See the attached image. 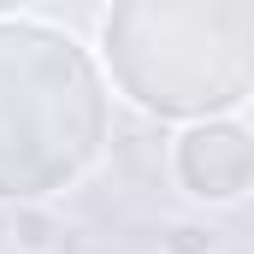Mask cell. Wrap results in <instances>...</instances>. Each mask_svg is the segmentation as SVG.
<instances>
[{
    "label": "cell",
    "instance_id": "1",
    "mask_svg": "<svg viewBox=\"0 0 254 254\" xmlns=\"http://www.w3.org/2000/svg\"><path fill=\"white\" fill-rule=\"evenodd\" d=\"M113 136L101 60L48 18H0V201L77 190Z\"/></svg>",
    "mask_w": 254,
    "mask_h": 254
},
{
    "label": "cell",
    "instance_id": "2",
    "mask_svg": "<svg viewBox=\"0 0 254 254\" xmlns=\"http://www.w3.org/2000/svg\"><path fill=\"white\" fill-rule=\"evenodd\" d=\"M95 60L148 119L243 113L254 101V0H107Z\"/></svg>",
    "mask_w": 254,
    "mask_h": 254
},
{
    "label": "cell",
    "instance_id": "3",
    "mask_svg": "<svg viewBox=\"0 0 254 254\" xmlns=\"http://www.w3.org/2000/svg\"><path fill=\"white\" fill-rule=\"evenodd\" d=\"M172 184L201 207H237L254 195V125L243 113L190 119L172 136Z\"/></svg>",
    "mask_w": 254,
    "mask_h": 254
}]
</instances>
